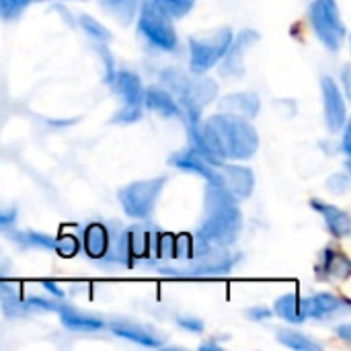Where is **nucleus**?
<instances>
[{
    "label": "nucleus",
    "instance_id": "nucleus-1",
    "mask_svg": "<svg viewBox=\"0 0 351 351\" xmlns=\"http://www.w3.org/2000/svg\"><path fill=\"white\" fill-rule=\"evenodd\" d=\"M243 232V212L239 199L226 193L214 183H206L204 189V216L195 230V239L214 245L230 247Z\"/></svg>",
    "mask_w": 351,
    "mask_h": 351
},
{
    "label": "nucleus",
    "instance_id": "nucleus-2",
    "mask_svg": "<svg viewBox=\"0 0 351 351\" xmlns=\"http://www.w3.org/2000/svg\"><path fill=\"white\" fill-rule=\"evenodd\" d=\"M160 84L175 97L185 121H199L202 111L218 97V82L206 74L183 72L179 68H165Z\"/></svg>",
    "mask_w": 351,
    "mask_h": 351
},
{
    "label": "nucleus",
    "instance_id": "nucleus-3",
    "mask_svg": "<svg viewBox=\"0 0 351 351\" xmlns=\"http://www.w3.org/2000/svg\"><path fill=\"white\" fill-rule=\"evenodd\" d=\"M206 123L218 138L226 160L239 162V160H249L257 154L259 134L247 117L218 111L216 115L208 117Z\"/></svg>",
    "mask_w": 351,
    "mask_h": 351
},
{
    "label": "nucleus",
    "instance_id": "nucleus-4",
    "mask_svg": "<svg viewBox=\"0 0 351 351\" xmlns=\"http://www.w3.org/2000/svg\"><path fill=\"white\" fill-rule=\"evenodd\" d=\"M234 33L230 27H216L202 33H193L187 39L189 45V72L206 74L224 58Z\"/></svg>",
    "mask_w": 351,
    "mask_h": 351
},
{
    "label": "nucleus",
    "instance_id": "nucleus-5",
    "mask_svg": "<svg viewBox=\"0 0 351 351\" xmlns=\"http://www.w3.org/2000/svg\"><path fill=\"white\" fill-rule=\"evenodd\" d=\"M138 35L154 49L158 51H175L179 45V35L173 25V19L167 16L152 0H142L138 10Z\"/></svg>",
    "mask_w": 351,
    "mask_h": 351
},
{
    "label": "nucleus",
    "instance_id": "nucleus-6",
    "mask_svg": "<svg viewBox=\"0 0 351 351\" xmlns=\"http://www.w3.org/2000/svg\"><path fill=\"white\" fill-rule=\"evenodd\" d=\"M167 177L158 175L152 179H142V181H134L123 185L117 191V199L121 204V210L128 218L132 220H148L154 214L156 202L167 185Z\"/></svg>",
    "mask_w": 351,
    "mask_h": 351
},
{
    "label": "nucleus",
    "instance_id": "nucleus-7",
    "mask_svg": "<svg viewBox=\"0 0 351 351\" xmlns=\"http://www.w3.org/2000/svg\"><path fill=\"white\" fill-rule=\"evenodd\" d=\"M308 19L315 35L329 51H339L346 37L348 27L341 19L335 0H313L308 6Z\"/></svg>",
    "mask_w": 351,
    "mask_h": 351
},
{
    "label": "nucleus",
    "instance_id": "nucleus-8",
    "mask_svg": "<svg viewBox=\"0 0 351 351\" xmlns=\"http://www.w3.org/2000/svg\"><path fill=\"white\" fill-rule=\"evenodd\" d=\"M117 95L121 97V109L115 113V123H136L144 111V84L142 78L132 70H117L113 84Z\"/></svg>",
    "mask_w": 351,
    "mask_h": 351
},
{
    "label": "nucleus",
    "instance_id": "nucleus-9",
    "mask_svg": "<svg viewBox=\"0 0 351 351\" xmlns=\"http://www.w3.org/2000/svg\"><path fill=\"white\" fill-rule=\"evenodd\" d=\"M321 97H323V113H325L327 130L333 134L341 132V128L348 121V103L343 90L329 74L321 76Z\"/></svg>",
    "mask_w": 351,
    "mask_h": 351
},
{
    "label": "nucleus",
    "instance_id": "nucleus-10",
    "mask_svg": "<svg viewBox=\"0 0 351 351\" xmlns=\"http://www.w3.org/2000/svg\"><path fill=\"white\" fill-rule=\"evenodd\" d=\"M261 35L255 29H243L237 37H232L224 58L220 64V74L228 78H241L245 74V51L251 49L255 43H259Z\"/></svg>",
    "mask_w": 351,
    "mask_h": 351
},
{
    "label": "nucleus",
    "instance_id": "nucleus-11",
    "mask_svg": "<svg viewBox=\"0 0 351 351\" xmlns=\"http://www.w3.org/2000/svg\"><path fill=\"white\" fill-rule=\"evenodd\" d=\"M218 187H222L226 193H230L234 199L241 202L253 195L255 175L249 167L226 160L218 165Z\"/></svg>",
    "mask_w": 351,
    "mask_h": 351
},
{
    "label": "nucleus",
    "instance_id": "nucleus-12",
    "mask_svg": "<svg viewBox=\"0 0 351 351\" xmlns=\"http://www.w3.org/2000/svg\"><path fill=\"white\" fill-rule=\"evenodd\" d=\"M105 329H109L113 335H117L121 339H128L132 343H138V346L150 348V350H160L167 343V337L162 333H158L154 327H148L144 323H136V321H130V319L109 321Z\"/></svg>",
    "mask_w": 351,
    "mask_h": 351
},
{
    "label": "nucleus",
    "instance_id": "nucleus-13",
    "mask_svg": "<svg viewBox=\"0 0 351 351\" xmlns=\"http://www.w3.org/2000/svg\"><path fill=\"white\" fill-rule=\"evenodd\" d=\"M10 239L16 241L23 247H35V249H43V251H56L62 257H74L78 253V241H76V237H60V239H56L51 234L27 230V232H10Z\"/></svg>",
    "mask_w": 351,
    "mask_h": 351
},
{
    "label": "nucleus",
    "instance_id": "nucleus-14",
    "mask_svg": "<svg viewBox=\"0 0 351 351\" xmlns=\"http://www.w3.org/2000/svg\"><path fill=\"white\" fill-rule=\"evenodd\" d=\"M300 306H302L306 321L308 319L327 321L331 317H337V315L350 311V302L341 296L331 294V292H317L313 296L300 298Z\"/></svg>",
    "mask_w": 351,
    "mask_h": 351
},
{
    "label": "nucleus",
    "instance_id": "nucleus-15",
    "mask_svg": "<svg viewBox=\"0 0 351 351\" xmlns=\"http://www.w3.org/2000/svg\"><path fill=\"white\" fill-rule=\"evenodd\" d=\"M169 165L179 169V171H183V173H193V175L202 177L206 183L218 185V167H214L206 158H202L191 146L171 154L169 156Z\"/></svg>",
    "mask_w": 351,
    "mask_h": 351
},
{
    "label": "nucleus",
    "instance_id": "nucleus-16",
    "mask_svg": "<svg viewBox=\"0 0 351 351\" xmlns=\"http://www.w3.org/2000/svg\"><path fill=\"white\" fill-rule=\"evenodd\" d=\"M56 313L60 317L62 327L68 331H74V333H97L107 327L105 319H101L97 315H88V313L74 308L70 304H64V302H60Z\"/></svg>",
    "mask_w": 351,
    "mask_h": 351
},
{
    "label": "nucleus",
    "instance_id": "nucleus-17",
    "mask_svg": "<svg viewBox=\"0 0 351 351\" xmlns=\"http://www.w3.org/2000/svg\"><path fill=\"white\" fill-rule=\"evenodd\" d=\"M311 208L323 216L325 226H327V230L331 232V237H335V239H348V237H350L351 218L346 210H341V208L335 206V204H327V202H323V199H317V197L311 199Z\"/></svg>",
    "mask_w": 351,
    "mask_h": 351
},
{
    "label": "nucleus",
    "instance_id": "nucleus-18",
    "mask_svg": "<svg viewBox=\"0 0 351 351\" xmlns=\"http://www.w3.org/2000/svg\"><path fill=\"white\" fill-rule=\"evenodd\" d=\"M218 107L224 113H232V115L253 119L261 111V99L255 90H241V93H230V95L220 97Z\"/></svg>",
    "mask_w": 351,
    "mask_h": 351
},
{
    "label": "nucleus",
    "instance_id": "nucleus-19",
    "mask_svg": "<svg viewBox=\"0 0 351 351\" xmlns=\"http://www.w3.org/2000/svg\"><path fill=\"white\" fill-rule=\"evenodd\" d=\"M144 107H148L150 111L158 113L165 119L183 117L179 103L175 101V97L162 84H152V86L144 88Z\"/></svg>",
    "mask_w": 351,
    "mask_h": 351
},
{
    "label": "nucleus",
    "instance_id": "nucleus-20",
    "mask_svg": "<svg viewBox=\"0 0 351 351\" xmlns=\"http://www.w3.org/2000/svg\"><path fill=\"white\" fill-rule=\"evenodd\" d=\"M351 274V263L348 255L339 249L325 247L321 253V261L317 265L319 278H331V280H348Z\"/></svg>",
    "mask_w": 351,
    "mask_h": 351
},
{
    "label": "nucleus",
    "instance_id": "nucleus-21",
    "mask_svg": "<svg viewBox=\"0 0 351 351\" xmlns=\"http://www.w3.org/2000/svg\"><path fill=\"white\" fill-rule=\"evenodd\" d=\"M97 2L107 14H111L123 27H128L136 21L140 4H142V0H97Z\"/></svg>",
    "mask_w": 351,
    "mask_h": 351
},
{
    "label": "nucleus",
    "instance_id": "nucleus-22",
    "mask_svg": "<svg viewBox=\"0 0 351 351\" xmlns=\"http://www.w3.org/2000/svg\"><path fill=\"white\" fill-rule=\"evenodd\" d=\"M84 251L90 259H103L105 251H107V243H109V230L105 224H88L84 228Z\"/></svg>",
    "mask_w": 351,
    "mask_h": 351
},
{
    "label": "nucleus",
    "instance_id": "nucleus-23",
    "mask_svg": "<svg viewBox=\"0 0 351 351\" xmlns=\"http://www.w3.org/2000/svg\"><path fill=\"white\" fill-rule=\"evenodd\" d=\"M274 315H278L280 319H284L290 325H302L306 321L302 306H300V296L298 294H284L276 300L274 304Z\"/></svg>",
    "mask_w": 351,
    "mask_h": 351
},
{
    "label": "nucleus",
    "instance_id": "nucleus-24",
    "mask_svg": "<svg viewBox=\"0 0 351 351\" xmlns=\"http://www.w3.org/2000/svg\"><path fill=\"white\" fill-rule=\"evenodd\" d=\"M278 343H282L284 348L294 351H321V346L317 341H313L308 335L294 331V329H280L276 335Z\"/></svg>",
    "mask_w": 351,
    "mask_h": 351
},
{
    "label": "nucleus",
    "instance_id": "nucleus-25",
    "mask_svg": "<svg viewBox=\"0 0 351 351\" xmlns=\"http://www.w3.org/2000/svg\"><path fill=\"white\" fill-rule=\"evenodd\" d=\"M78 25H80V29L84 31V35H86L90 41H95V43L109 45L111 39H113L111 31H109L103 23H99L95 16H90V14H80V16H78Z\"/></svg>",
    "mask_w": 351,
    "mask_h": 351
},
{
    "label": "nucleus",
    "instance_id": "nucleus-26",
    "mask_svg": "<svg viewBox=\"0 0 351 351\" xmlns=\"http://www.w3.org/2000/svg\"><path fill=\"white\" fill-rule=\"evenodd\" d=\"M167 16H171L173 21H177V19H183V16H187L191 10H193V6H195V2L197 0H152Z\"/></svg>",
    "mask_w": 351,
    "mask_h": 351
},
{
    "label": "nucleus",
    "instance_id": "nucleus-27",
    "mask_svg": "<svg viewBox=\"0 0 351 351\" xmlns=\"http://www.w3.org/2000/svg\"><path fill=\"white\" fill-rule=\"evenodd\" d=\"M29 0H0V21L12 23L23 16V12L29 8Z\"/></svg>",
    "mask_w": 351,
    "mask_h": 351
},
{
    "label": "nucleus",
    "instance_id": "nucleus-28",
    "mask_svg": "<svg viewBox=\"0 0 351 351\" xmlns=\"http://www.w3.org/2000/svg\"><path fill=\"white\" fill-rule=\"evenodd\" d=\"M175 323L183 329V331H189L193 335H202L206 331V323L197 317H191V315H177L175 317Z\"/></svg>",
    "mask_w": 351,
    "mask_h": 351
},
{
    "label": "nucleus",
    "instance_id": "nucleus-29",
    "mask_svg": "<svg viewBox=\"0 0 351 351\" xmlns=\"http://www.w3.org/2000/svg\"><path fill=\"white\" fill-rule=\"evenodd\" d=\"M331 193H335V195H341V193H346L348 191V187H350V175L348 173H335V175H331L329 179H327V185H325Z\"/></svg>",
    "mask_w": 351,
    "mask_h": 351
},
{
    "label": "nucleus",
    "instance_id": "nucleus-30",
    "mask_svg": "<svg viewBox=\"0 0 351 351\" xmlns=\"http://www.w3.org/2000/svg\"><path fill=\"white\" fill-rule=\"evenodd\" d=\"M97 51L101 53V58H103V62H105V82L111 86V84H113V78H115V72H117L115 62H113V56L109 53V49H107L103 43L97 45Z\"/></svg>",
    "mask_w": 351,
    "mask_h": 351
},
{
    "label": "nucleus",
    "instance_id": "nucleus-31",
    "mask_svg": "<svg viewBox=\"0 0 351 351\" xmlns=\"http://www.w3.org/2000/svg\"><path fill=\"white\" fill-rule=\"evenodd\" d=\"M245 317H247L249 321L263 323V321L274 319V311H271L269 306H253V308H247V311H245Z\"/></svg>",
    "mask_w": 351,
    "mask_h": 351
},
{
    "label": "nucleus",
    "instance_id": "nucleus-32",
    "mask_svg": "<svg viewBox=\"0 0 351 351\" xmlns=\"http://www.w3.org/2000/svg\"><path fill=\"white\" fill-rule=\"evenodd\" d=\"M19 294H21L19 284L8 282V280H0V302H4V300H12V298H19Z\"/></svg>",
    "mask_w": 351,
    "mask_h": 351
},
{
    "label": "nucleus",
    "instance_id": "nucleus-33",
    "mask_svg": "<svg viewBox=\"0 0 351 351\" xmlns=\"http://www.w3.org/2000/svg\"><path fill=\"white\" fill-rule=\"evenodd\" d=\"M14 220H16V208L14 206H10L8 210L0 208V228H6V226L14 224Z\"/></svg>",
    "mask_w": 351,
    "mask_h": 351
},
{
    "label": "nucleus",
    "instance_id": "nucleus-34",
    "mask_svg": "<svg viewBox=\"0 0 351 351\" xmlns=\"http://www.w3.org/2000/svg\"><path fill=\"white\" fill-rule=\"evenodd\" d=\"M341 130H343V138H341V150H343V154H346V158H350V156H351V148H350V123L346 121V125H343Z\"/></svg>",
    "mask_w": 351,
    "mask_h": 351
},
{
    "label": "nucleus",
    "instance_id": "nucleus-35",
    "mask_svg": "<svg viewBox=\"0 0 351 351\" xmlns=\"http://www.w3.org/2000/svg\"><path fill=\"white\" fill-rule=\"evenodd\" d=\"M41 286H43L47 292H51L53 298H64V292H62V288H58V284H53V282H49V280H43Z\"/></svg>",
    "mask_w": 351,
    "mask_h": 351
},
{
    "label": "nucleus",
    "instance_id": "nucleus-36",
    "mask_svg": "<svg viewBox=\"0 0 351 351\" xmlns=\"http://www.w3.org/2000/svg\"><path fill=\"white\" fill-rule=\"evenodd\" d=\"M335 335H339L343 341H351V325L350 323L337 325V327H335Z\"/></svg>",
    "mask_w": 351,
    "mask_h": 351
},
{
    "label": "nucleus",
    "instance_id": "nucleus-37",
    "mask_svg": "<svg viewBox=\"0 0 351 351\" xmlns=\"http://www.w3.org/2000/svg\"><path fill=\"white\" fill-rule=\"evenodd\" d=\"M341 82H343V95L346 97H350L351 95V88H350V66H343V70H341Z\"/></svg>",
    "mask_w": 351,
    "mask_h": 351
},
{
    "label": "nucleus",
    "instance_id": "nucleus-38",
    "mask_svg": "<svg viewBox=\"0 0 351 351\" xmlns=\"http://www.w3.org/2000/svg\"><path fill=\"white\" fill-rule=\"evenodd\" d=\"M199 350H202V351H208V350L220 351V350H222V348L218 346V341H216V339H208V341H204V343L199 346Z\"/></svg>",
    "mask_w": 351,
    "mask_h": 351
},
{
    "label": "nucleus",
    "instance_id": "nucleus-39",
    "mask_svg": "<svg viewBox=\"0 0 351 351\" xmlns=\"http://www.w3.org/2000/svg\"><path fill=\"white\" fill-rule=\"evenodd\" d=\"M29 2H47V0H29Z\"/></svg>",
    "mask_w": 351,
    "mask_h": 351
}]
</instances>
